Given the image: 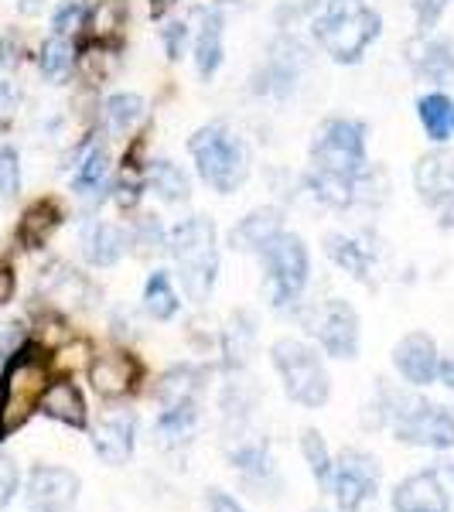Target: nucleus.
<instances>
[{
    "label": "nucleus",
    "mask_w": 454,
    "mask_h": 512,
    "mask_svg": "<svg viewBox=\"0 0 454 512\" xmlns=\"http://www.w3.org/2000/svg\"><path fill=\"white\" fill-rule=\"evenodd\" d=\"M41 291L52 304L59 308H86L89 297H93V284L79 274V270L65 267V263H55L45 277H41Z\"/></svg>",
    "instance_id": "obj_22"
},
{
    "label": "nucleus",
    "mask_w": 454,
    "mask_h": 512,
    "mask_svg": "<svg viewBox=\"0 0 454 512\" xmlns=\"http://www.w3.org/2000/svg\"><path fill=\"white\" fill-rule=\"evenodd\" d=\"M229 461L250 478H263L270 475V451L267 441H239L233 451H229Z\"/></svg>",
    "instance_id": "obj_35"
},
{
    "label": "nucleus",
    "mask_w": 454,
    "mask_h": 512,
    "mask_svg": "<svg viewBox=\"0 0 454 512\" xmlns=\"http://www.w3.org/2000/svg\"><path fill=\"white\" fill-rule=\"evenodd\" d=\"M21 192V158L14 147H0V195L14 198Z\"/></svg>",
    "instance_id": "obj_38"
},
{
    "label": "nucleus",
    "mask_w": 454,
    "mask_h": 512,
    "mask_svg": "<svg viewBox=\"0 0 454 512\" xmlns=\"http://www.w3.org/2000/svg\"><path fill=\"white\" fill-rule=\"evenodd\" d=\"M185 41H188V24L175 21V24H168V28H164V48H168L171 62L181 59V52H185Z\"/></svg>",
    "instance_id": "obj_43"
},
{
    "label": "nucleus",
    "mask_w": 454,
    "mask_h": 512,
    "mask_svg": "<svg viewBox=\"0 0 454 512\" xmlns=\"http://www.w3.org/2000/svg\"><path fill=\"white\" fill-rule=\"evenodd\" d=\"M144 308H147V315L158 318V321H171V318L178 315L181 297H178L175 284H171V277L164 274V270H154V274L147 277V284H144Z\"/></svg>",
    "instance_id": "obj_31"
},
{
    "label": "nucleus",
    "mask_w": 454,
    "mask_h": 512,
    "mask_svg": "<svg viewBox=\"0 0 454 512\" xmlns=\"http://www.w3.org/2000/svg\"><path fill=\"white\" fill-rule=\"evenodd\" d=\"M38 410L45 417L59 420V424H65V427H76V431H86V424H89L86 400H82L79 386L69 383V379H55V383H48L45 393H41Z\"/></svg>",
    "instance_id": "obj_18"
},
{
    "label": "nucleus",
    "mask_w": 454,
    "mask_h": 512,
    "mask_svg": "<svg viewBox=\"0 0 454 512\" xmlns=\"http://www.w3.org/2000/svg\"><path fill=\"white\" fill-rule=\"evenodd\" d=\"M89 18H93V11H89V4H82V0H65V4L59 7V11H55L52 28H55V35L69 38V35H76V31L86 28Z\"/></svg>",
    "instance_id": "obj_37"
},
{
    "label": "nucleus",
    "mask_w": 454,
    "mask_h": 512,
    "mask_svg": "<svg viewBox=\"0 0 454 512\" xmlns=\"http://www.w3.org/2000/svg\"><path fill=\"white\" fill-rule=\"evenodd\" d=\"M304 65H308V52H304L301 41L294 35H280L274 45H270L267 62L260 65L257 79H253V89L270 99H287L294 93Z\"/></svg>",
    "instance_id": "obj_10"
},
{
    "label": "nucleus",
    "mask_w": 454,
    "mask_h": 512,
    "mask_svg": "<svg viewBox=\"0 0 454 512\" xmlns=\"http://www.w3.org/2000/svg\"><path fill=\"white\" fill-rule=\"evenodd\" d=\"M188 151H192L202 181L219 195H233L250 175V147L226 123H209V127L195 130Z\"/></svg>",
    "instance_id": "obj_4"
},
{
    "label": "nucleus",
    "mask_w": 454,
    "mask_h": 512,
    "mask_svg": "<svg viewBox=\"0 0 454 512\" xmlns=\"http://www.w3.org/2000/svg\"><path fill=\"white\" fill-rule=\"evenodd\" d=\"M260 253L263 263H267L270 304L274 308H291V304H297L304 287H308V274H311L308 246L294 233H277Z\"/></svg>",
    "instance_id": "obj_8"
},
{
    "label": "nucleus",
    "mask_w": 454,
    "mask_h": 512,
    "mask_svg": "<svg viewBox=\"0 0 454 512\" xmlns=\"http://www.w3.org/2000/svg\"><path fill=\"white\" fill-rule=\"evenodd\" d=\"M48 386V362L38 345H24L7 359L4 379H0V437L28 424L38 410L41 393Z\"/></svg>",
    "instance_id": "obj_5"
},
{
    "label": "nucleus",
    "mask_w": 454,
    "mask_h": 512,
    "mask_svg": "<svg viewBox=\"0 0 454 512\" xmlns=\"http://www.w3.org/2000/svg\"><path fill=\"white\" fill-rule=\"evenodd\" d=\"M130 250V236L123 233L113 222H89L86 233H82V253L93 267H113L120 263V256Z\"/></svg>",
    "instance_id": "obj_20"
},
{
    "label": "nucleus",
    "mask_w": 454,
    "mask_h": 512,
    "mask_svg": "<svg viewBox=\"0 0 454 512\" xmlns=\"http://www.w3.org/2000/svg\"><path fill=\"white\" fill-rule=\"evenodd\" d=\"M147 181H151L154 195L164 198V202H188V195H192V181L175 161H151Z\"/></svg>",
    "instance_id": "obj_30"
},
{
    "label": "nucleus",
    "mask_w": 454,
    "mask_h": 512,
    "mask_svg": "<svg viewBox=\"0 0 454 512\" xmlns=\"http://www.w3.org/2000/svg\"><path fill=\"white\" fill-rule=\"evenodd\" d=\"M410 62H414L417 76L434 82V86H451L454 82V48L448 41H414Z\"/></svg>",
    "instance_id": "obj_23"
},
{
    "label": "nucleus",
    "mask_w": 454,
    "mask_h": 512,
    "mask_svg": "<svg viewBox=\"0 0 454 512\" xmlns=\"http://www.w3.org/2000/svg\"><path fill=\"white\" fill-rule=\"evenodd\" d=\"M284 212L274 209V205H263V209H253L246 219H239V226L229 233V243H233V250H263V246L270 243L277 233H284Z\"/></svg>",
    "instance_id": "obj_21"
},
{
    "label": "nucleus",
    "mask_w": 454,
    "mask_h": 512,
    "mask_svg": "<svg viewBox=\"0 0 454 512\" xmlns=\"http://www.w3.org/2000/svg\"><path fill=\"white\" fill-rule=\"evenodd\" d=\"M76 48H72L69 38L62 35H52L41 45V55H38V65H41V76L52 79V82H62L69 79V72L76 69Z\"/></svg>",
    "instance_id": "obj_32"
},
{
    "label": "nucleus",
    "mask_w": 454,
    "mask_h": 512,
    "mask_svg": "<svg viewBox=\"0 0 454 512\" xmlns=\"http://www.w3.org/2000/svg\"><path fill=\"white\" fill-rule=\"evenodd\" d=\"M311 332L318 335V345L332 359H356L359 355V315L349 301H325L311 318Z\"/></svg>",
    "instance_id": "obj_11"
},
{
    "label": "nucleus",
    "mask_w": 454,
    "mask_h": 512,
    "mask_svg": "<svg viewBox=\"0 0 454 512\" xmlns=\"http://www.w3.org/2000/svg\"><path fill=\"white\" fill-rule=\"evenodd\" d=\"M18 349H24V328L4 325V332H0V359H11Z\"/></svg>",
    "instance_id": "obj_44"
},
{
    "label": "nucleus",
    "mask_w": 454,
    "mask_h": 512,
    "mask_svg": "<svg viewBox=\"0 0 454 512\" xmlns=\"http://www.w3.org/2000/svg\"><path fill=\"white\" fill-rule=\"evenodd\" d=\"M417 117H420V127L427 130V137L437 140V144L454 137V99H448L444 93H431L420 99Z\"/></svg>",
    "instance_id": "obj_29"
},
{
    "label": "nucleus",
    "mask_w": 454,
    "mask_h": 512,
    "mask_svg": "<svg viewBox=\"0 0 454 512\" xmlns=\"http://www.w3.org/2000/svg\"><path fill=\"white\" fill-rule=\"evenodd\" d=\"M18 485H21L18 465L7 454H0V509L11 506V499L18 495Z\"/></svg>",
    "instance_id": "obj_41"
},
{
    "label": "nucleus",
    "mask_w": 454,
    "mask_h": 512,
    "mask_svg": "<svg viewBox=\"0 0 454 512\" xmlns=\"http://www.w3.org/2000/svg\"><path fill=\"white\" fill-rule=\"evenodd\" d=\"M79 475L59 465H38L28 475V509L31 512H69L79 499Z\"/></svg>",
    "instance_id": "obj_12"
},
{
    "label": "nucleus",
    "mask_w": 454,
    "mask_h": 512,
    "mask_svg": "<svg viewBox=\"0 0 454 512\" xmlns=\"http://www.w3.org/2000/svg\"><path fill=\"white\" fill-rule=\"evenodd\" d=\"M390 424L396 441L414 444V448L448 451L454 448V414L448 407H437L420 396L390 390L379 379V400H376V427Z\"/></svg>",
    "instance_id": "obj_1"
},
{
    "label": "nucleus",
    "mask_w": 454,
    "mask_h": 512,
    "mask_svg": "<svg viewBox=\"0 0 454 512\" xmlns=\"http://www.w3.org/2000/svg\"><path fill=\"white\" fill-rule=\"evenodd\" d=\"M14 291H18V277H14V270L11 267H0V308L11 301Z\"/></svg>",
    "instance_id": "obj_47"
},
{
    "label": "nucleus",
    "mask_w": 454,
    "mask_h": 512,
    "mask_svg": "<svg viewBox=\"0 0 454 512\" xmlns=\"http://www.w3.org/2000/svg\"><path fill=\"white\" fill-rule=\"evenodd\" d=\"M134 444H137V420L130 414L103 420L93 434V451L113 468L127 465L134 458Z\"/></svg>",
    "instance_id": "obj_17"
},
{
    "label": "nucleus",
    "mask_w": 454,
    "mask_h": 512,
    "mask_svg": "<svg viewBox=\"0 0 454 512\" xmlns=\"http://www.w3.org/2000/svg\"><path fill=\"white\" fill-rule=\"evenodd\" d=\"M325 253L335 267H342L345 274H352L356 280H366L369 270H373V253H369V246L352 236H345V233L325 236Z\"/></svg>",
    "instance_id": "obj_25"
},
{
    "label": "nucleus",
    "mask_w": 454,
    "mask_h": 512,
    "mask_svg": "<svg viewBox=\"0 0 454 512\" xmlns=\"http://www.w3.org/2000/svg\"><path fill=\"white\" fill-rule=\"evenodd\" d=\"M171 7H175V0H151V14H154V18H164Z\"/></svg>",
    "instance_id": "obj_50"
},
{
    "label": "nucleus",
    "mask_w": 454,
    "mask_h": 512,
    "mask_svg": "<svg viewBox=\"0 0 454 512\" xmlns=\"http://www.w3.org/2000/svg\"><path fill=\"white\" fill-rule=\"evenodd\" d=\"M270 362H274L280 383H284V393L294 403L308 410L325 407L328 396H332V379H328L325 362L311 345L297 342V338H277L270 345Z\"/></svg>",
    "instance_id": "obj_6"
},
{
    "label": "nucleus",
    "mask_w": 454,
    "mask_h": 512,
    "mask_svg": "<svg viewBox=\"0 0 454 512\" xmlns=\"http://www.w3.org/2000/svg\"><path fill=\"white\" fill-rule=\"evenodd\" d=\"M379 489V461L373 454L349 448L342 451L332 472V495L342 512H359Z\"/></svg>",
    "instance_id": "obj_9"
},
{
    "label": "nucleus",
    "mask_w": 454,
    "mask_h": 512,
    "mask_svg": "<svg viewBox=\"0 0 454 512\" xmlns=\"http://www.w3.org/2000/svg\"><path fill=\"white\" fill-rule=\"evenodd\" d=\"M437 472L448 475V478H454V465H441V468H437Z\"/></svg>",
    "instance_id": "obj_51"
},
{
    "label": "nucleus",
    "mask_w": 454,
    "mask_h": 512,
    "mask_svg": "<svg viewBox=\"0 0 454 512\" xmlns=\"http://www.w3.org/2000/svg\"><path fill=\"white\" fill-rule=\"evenodd\" d=\"M451 0H414V14H417V24L424 31H431L437 21H441V14L448 11Z\"/></svg>",
    "instance_id": "obj_42"
},
{
    "label": "nucleus",
    "mask_w": 454,
    "mask_h": 512,
    "mask_svg": "<svg viewBox=\"0 0 454 512\" xmlns=\"http://www.w3.org/2000/svg\"><path fill=\"white\" fill-rule=\"evenodd\" d=\"M209 509H212V512H246V509L233 499V495L222 492V489H212V492H209Z\"/></svg>",
    "instance_id": "obj_45"
},
{
    "label": "nucleus",
    "mask_w": 454,
    "mask_h": 512,
    "mask_svg": "<svg viewBox=\"0 0 454 512\" xmlns=\"http://www.w3.org/2000/svg\"><path fill=\"white\" fill-rule=\"evenodd\" d=\"M18 103H21V89H18V79L11 72L0 76V134L14 123V113H18Z\"/></svg>",
    "instance_id": "obj_39"
},
{
    "label": "nucleus",
    "mask_w": 454,
    "mask_h": 512,
    "mask_svg": "<svg viewBox=\"0 0 454 512\" xmlns=\"http://www.w3.org/2000/svg\"><path fill=\"white\" fill-rule=\"evenodd\" d=\"M195 420H198V403H178V407H164L161 417H158V434L171 437V441H178V437H185L188 431H192Z\"/></svg>",
    "instance_id": "obj_36"
},
{
    "label": "nucleus",
    "mask_w": 454,
    "mask_h": 512,
    "mask_svg": "<svg viewBox=\"0 0 454 512\" xmlns=\"http://www.w3.org/2000/svg\"><path fill=\"white\" fill-rule=\"evenodd\" d=\"M14 62H18V41L4 38V41H0V76H4V72H11Z\"/></svg>",
    "instance_id": "obj_46"
},
{
    "label": "nucleus",
    "mask_w": 454,
    "mask_h": 512,
    "mask_svg": "<svg viewBox=\"0 0 454 512\" xmlns=\"http://www.w3.org/2000/svg\"><path fill=\"white\" fill-rule=\"evenodd\" d=\"M18 11L24 18H38V14L45 11V0H18Z\"/></svg>",
    "instance_id": "obj_48"
},
{
    "label": "nucleus",
    "mask_w": 454,
    "mask_h": 512,
    "mask_svg": "<svg viewBox=\"0 0 454 512\" xmlns=\"http://www.w3.org/2000/svg\"><path fill=\"white\" fill-rule=\"evenodd\" d=\"M437 376H441V383H444V386H451V390H454V359L441 362V369H437Z\"/></svg>",
    "instance_id": "obj_49"
},
{
    "label": "nucleus",
    "mask_w": 454,
    "mask_h": 512,
    "mask_svg": "<svg viewBox=\"0 0 454 512\" xmlns=\"http://www.w3.org/2000/svg\"><path fill=\"white\" fill-rule=\"evenodd\" d=\"M110 178V154L103 147H89L76 164V175H72V188L82 198H99Z\"/></svg>",
    "instance_id": "obj_27"
},
{
    "label": "nucleus",
    "mask_w": 454,
    "mask_h": 512,
    "mask_svg": "<svg viewBox=\"0 0 454 512\" xmlns=\"http://www.w3.org/2000/svg\"><path fill=\"white\" fill-rule=\"evenodd\" d=\"M393 512H451L448 485L437 468L403 478L393 489Z\"/></svg>",
    "instance_id": "obj_15"
},
{
    "label": "nucleus",
    "mask_w": 454,
    "mask_h": 512,
    "mask_svg": "<svg viewBox=\"0 0 454 512\" xmlns=\"http://www.w3.org/2000/svg\"><path fill=\"white\" fill-rule=\"evenodd\" d=\"M140 376H144V366L130 352H103L89 362V383L103 400H120V396L134 393Z\"/></svg>",
    "instance_id": "obj_14"
},
{
    "label": "nucleus",
    "mask_w": 454,
    "mask_h": 512,
    "mask_svg": "<svg viewBox=\"0 0 454 512\" xmlns=\"http://www.w3.org/2000/svg\"><path fill=\"white\" fill-rule=\"evenodd\" d=\"M414 188L420 202L437 212L454 209V151H431L417 161Z\"/></svg>",
    "instance_id": "obj_13"
},
{
    "label": "nucleus",
    "mask_w": 454,
    "mask_h": 512,
    "mask_svg": "<svg viewBox=\"0 0 454 512\" xmlns=\"http://www.w3.org/2000/svg\"><path fill=\"white\" fill-rule=\"evenodd\" d=\"M311 512H321V509H311Z\"/></svg>",
    "instance_id": "obj_52"
},
{
    "label": "nucleus",
    "mask_w": 454,
    "mask_h": 512,
    "mask_svg": "<svg viewBox=\"0 0 454 512\" xmlns=\"http://www.w3.org/2000/svg\"><path fill=\"white\" fill-rule=\"evenodd\" d=\"M198 35H195V69L209 82L222 65V11L219 7H198Z\"/></svg>",
    "instance_id": "obj_19"
},
{
    "label": "nucleus",
    "mask_w": 454,
    "mask_h": 512,
    "mask_svg": "<svg viewBox=\"0 0 454 512\" xmlns=\"http://www.w3.org/2000/svg\"><path fill=\"white\" fill-rule=\"evenodd\" d=\"M311 164L315 175L359 181L366 175V127L345 117L325 120L311 140Z\"/></svg>",
    "instance_id": "obj_7"
},
{
    "label": "nucleus",
    "mask_w": 454,
    "mask_h": 512,
    "mask_svg": "<svg viewBox=\"0 0 454 512\" xmlns=\"http://www.w3.org/2000/svg\"><path fill=\"white\" fill-rule=\"evenodd\" d=\"M393 366L400 369V376L410 386H427L437 379L441 369V355H437V342L427 332H410L396 342L393 349Z\"/></svg>",
    "instance_id": "obj_16"
},
{
    "label": "nucleus",
    "mask_w": 454,
    "mask_h": 512,
    "mask_svg": "<svg viewBox=\"0 0 454 512\" xmlns=\"http://www.w3.org/2000/svg\"><path fill=\"white\" fill-rule=\"evenodd\" d=\"M168 253L178 263L181 291L192 304H205L216 291L219 277V246H216V222L205 216H192L178 222L168 236Z\"/></svg>",
    "instance_id": "obj_2"
},
{
    "label": "nucleus",
    "mask_w": 454,
    "mask_h": 512,
    "mask_svg": "<svg viewBox=\"0 0 454 512\" xmlns=\"http://www.w3.org/2000/svg\"><path fill=\"white\" fill-rule=\"evenodd\" d=\"M144 113H147L144 96H137V93L110 96L103 103V130H106V137H113V140L127 137L130 130H134L137 123L144 120Z\"/></svg>",
    "instance_id": "obj_24"
},
{
    "label": "nucleus",
    "mask_w": 454,
    "mask_h": 512,
    "mask_svg": "<svg viewBox=\"0 0 454 512\" xmlns=\"http://www.w3.org/2000/svg\"><path fill=\"white\" fill-rule=\"evenodd\" d=\"M134 243L144 246L147 253L151 250H168V236H164L158 216H144L137 222V233H134Z\"/></svg>",
    "instance_id": "obj_40"
},
{
    "label": "nucleus",
    "mask_w": 454,
    "mask_h": 512,
    "mask_svg": "<svg viewBox=\"0 0 454 512\" xmlns=\"http://www.w3.org/2000/svg\"><path fill=\"white\" fill-rule=\"evenodd\" d=\"M202 393V373L195 366H175L171 373L161 376L158 400L161 407H178V403H198Z\"/></svg>",
    "instance_id": "obj_28"
},
{
    "label": "nucleus",
    "mask_w": 454,
    "mask_h": 512,
    "mask_svg": "<svg viewBox=\"0 0 454 512\" xmlns=\"http://www.w3.org/2000/svg\"><path fill=\"white\" fill-rule=\"evenodd\" d=\"M301 454H304V461H308L311 475H315V482L321 485V489H332V472H335L332 454H328L325 437H321L315 427H308V431L301 434Z\"/></svg>",
    "instance_id": "obj_34"
},
{
    "label": "nucleus",
    "mask_w": 454,
    "mask_h": 512,
    "mask_svg": "<svg viewBox=\"0 0 454 512\" xmlns=\"http://www.w3.org/2000/svg\"><path fill=\"white\" fill-rule=\"evenodd\" d=\"M62 222V212L55 202H35L28 212L21 216V226H18V239L24 250H41V246L52 239V233L59 229Z\"/></svg>",
    "instance_id": "obj_26"
},
{
    "label": "nucleus",
    "mask_w": 454,
    "mask_h": 512,
    "mask_svg": "<svg viewBox=\"0 0 454 512\" xmlns=\"http://www.w3.org/2000/svg\"><path fill=\"white\" fill-rule=\"evenodd\" d=\"M318 45L342 65H356L366 48L373 45L383 31V21L369 4L362 0H325V7L318 11L315 24Z\"/></svg>",
    "instance_id": "obj_3"
},
{
    "label": "nucleus",
    "mask_w": 454,
    "mask_h": 512,
    "mask_svg": "<svg viewBox=\"0 0 454 512\" xmlns=\"http://www.w3.org/2000/svg\"><path fill=\"white\" fill-rule=\"evenodd\" d=\"M253 338H257L253 318L246 315V311H239V315L229 321L226 335H222V352H226L229 366H236V369L246 366V359H250V352H253Z\"/></svg>",
    "instance_id": "obj_33"
}]
</instances>
